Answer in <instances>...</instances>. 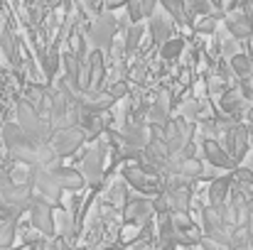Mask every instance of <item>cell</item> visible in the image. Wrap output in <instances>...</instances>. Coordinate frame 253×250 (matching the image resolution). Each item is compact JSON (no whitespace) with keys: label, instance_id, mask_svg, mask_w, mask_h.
Here are the masks:
<instances>
[{"label":"cell","instance_id":"25","mask_svg":"<svg viewBox=\"0 0 253 250\" xmlns=\"http://www.w3.org/2000/svg\"><path fill=\"white\" fill-rule=\"evenodd\" d=\"M15 233H17V221L15 218H5L0 221V250H7L15 241Z\"/></svg>","mask_w":253,"mask_h":250},{"label":"cell","instance_id":"27","mask_svg":"<svg viewBox=\"0 0 253 250\" xmlns=\"http://www.w3.org/2000/svg\"><path fill=\"white\" fill-rule=\"evenodd\" d=\"M0 44H2V52L7 54V59L10 62H17V42H15V37L7 30L0 32Z\"/></svg>","mask_w":253,"mask_h":250},{"label":"cell","instance_id":"12","mask_svg":"<svg viewBox=\"0 0 253 250\" xmlns=\"http://www.w3.org/2000/svg\"><path fill=\"white\" fill-rule=\"evenodd\" d=\"M202 160L216 169H236V162L226 155V150L219 145V140H202Z\"/></svg>","mask_w":253,"mask_h":250},{"label":"cell","instance_id":"14","mask_svg":"<svg viewBox=\"0 0 253 250\" xmlns=\"http://www.w3.org/2000/svg\"><path fill=\"white\" fill-rule=\"evenodd\" d=\"M116 135H118V143H121V145H126V147H130V150H135V152H143V150L148 147V143H150L148 130H145L143 125H138V123H128V125H126L123 130H118Z\"/></svg>","mask_w":253,"mask_h":250},{"label":"cell","instance_id":"21","mask_svg":"<svg viewBox=\"0 0 253 250\" xmlns=\"http://www.w3.org/2000/svg\"><path fill=\"white\" fill-rule=\"evenodd\" d=\"M214 10H219V7H214L211 0H184V12H187V17H189V25H192L197 17L211 15Z\"/></svg>","mask_w":253,"mask_h":250},{"label":"cell","instance_id":"22","mask_svg":"<svg viewBox=\"0 0 253 250\" xmlns=\"http://www.w3.org/2000/svg\"><path fill=\"white\" fill-rule=\"evenodd\" d=\"M229 64H231V69H234V76L239 79V81H249L251 79V71H253V59L249 54H236L234 59H229Z\"/></svg>","mask_w":253,"mask_h":250},{"label":"cell","instance_id":"17","mask_svg":"<svg viewBox=\"0 0 253 250\" xmlns=\"http://www.w3.org/2000/svg\"><path fill=\"white\" fill-rule=\"evenodd\" d=\"M169 201V211L172 214H187L192 209V186H177V189H169L165 191Z\"/></svg>","mask_w":253,"mask_h":250},{"label":"cell","instance_id":"11","mask_svg":"<svg viewBox=\"0 0 253 250\" xmlns=\"http://www.w3.org/2000/svg\"><path fill=\"white\" fill-rule=\"evenodd\" d=\"M224 30L234 39H239V42H246V39L253 37V25H251V20L244 15L241 7H236V10H231V12L224 15Z\"/></svg>","mask_w":253,"mask_h":250},{"label":"cell","instance_id":"29","mask_svg":"<svg viewBox=\"0 0 253 250\" xmlns=\"http://www.w3.org/2000/svg\"><path fill=\"white\" fill-rule=\"evenodd\" d=\"M140 7H143V17L148 20L158 10V0H140Z\"/></svg>","mask_w":253,"mask_h":250},{"label":"cell","instance_id":"20","mask_svg":"<svg viewBox=\"0 0 253 250\" xmlns=\"http://www.w3.org/2000/svg\"><path fill=\"white\" fill-rule=\"evenodd\" d=\"M158 7H163L169 17L177 22V27H187L189 17L184 12V0H158Z\"/></svg>","mask_w":253,"mask_h":250},{"label":"cell","instance_id":"19","mask_svg":"<svg viewBox=\"0 0 253 250\" xmlns=\"http://www.w3.org/2000/svg\"><path fill=\"white\" fill-rule=\"evenodd\" d=\"M229 191H231V174H221L216 177L211 184H209V204H224L229 199Z\"/></svg>","mask_w":253,"mask_h":250},{"label":"cell","instance_id":"32","mask_svg":"<svg viewBox=\"0 0 253 250\" xmlns=\"http://www.w3.org/2000/svg\"><path fill=\"white\" fill-rule=\"evenodd\" d=\"M106 2H108V7H113V10H116V7H123V5H128V0H106Z\"/></svg>","mask_w":253,"mask_h":250},{"label":"cell","instance_id":"5","mask_svg":"<svg viewBox=\"0 0 253 250\" xmlns=\"http://www.w3.org/2000/svg\"><path fill=\"white\" fill-rule=\"evenodd\" d=\"M153 216H155V211H153V199L128 191V201H126V206H123V221H126V226L143 228L145 223H153Z\"/></svg>","mask_w":253,"mask_h":250},{"label":"cell","instance_id":"16","mask_svg":"<svg viewBox=\"0 0 253 250\" xmlns=\"http://www.w3.org/2000/svg\"><path fill=\"white\" fill-rule=\"evenodd\" d=\"M169 113H172V110H169V96L168 93H160V96L148 106V120H150L155 128H160V130L172 120Z\"/></svg>","mask_w":253,"mask_h":250},{"label":"cell","instance_id":"31","mask_svg":"<svg viewBox=\"0 0 253 250\" xmlns=\"http://www.w3.org/2000/svg\"><path fill=\"white\" fill-rule=\"evenodd\" d=\"M239 167H244V169H249V172H251V174H253V147H251V150H249V152H246V157L241 160V165H239Z\"/></svg>","mask_w":253,"mask_h":250},{"label":"cell","instance_id":"24","mask_svg":"<svg viewBox=\"0 0 253 250\" xmlns=\"http://www.w3.org/2000/svg\"><path fill=\"white\" fill-rule=\"evenodd\" d=\"M106 201H108L111 206H116V209H123L126 201H128V189H126V184H123V181H113V184L108 186V191H106Z\"/></svg>","mask_w":253,"mask_h":250},{"label":"cell","instance_id":"3","mask_svg":"<svg viewBox=\"0 0 253 250\" xmlns=\"http://www.w3.org/2000/svg\"><path fill=\"white\" fill-rule=\"evenodd\" d=\"M199 231H202V238H204V241H211V243L224 246V248L231 246V233H234V228L226 226V223L219 218V214H216L209 204H204V206L199 209Z\"/></svg>","mask_w":253,"mask_h":250},{"label":"cell","instance_id":"6","mask_svg":"<svg viewBox=\"0 0 253 250\" xmlns=\"http://www.w3.org/2000/svg\"><path fill=\"white\" fill-rule=\"evenodd\" d=\"M30 223L32 228L42 236V238H57V228H54V206L47 204L44 199L32 194L30 201Z\"/></svg>","mask_w":253,"mask_h":250},{"label":"cell","instance_id":"7","mask_svg":"<svg viewBox=\"0 0 253 250\" xmlns=\"http://www.w3.org/2000/svg\"><path fill=\"white\" fill-rule=\"evenodd\" d=\"M86 140V133L79 125H64V128H57L52 133V140H49V147L64 160L69 155H74Z\"/></svg>","mask_w":253,"mask_h":250},{"label":"cell","instance_id":"1","mask_svg":"<svg viewBox=\"0 0 253 250\" xmlns=\"http://www.w3.org/2000/svg\"><path fill=\"white\" fill-rule=\"evenodd\" d=\"M17 125L20 130L35 143V145H47L52 140V128L49 123L35 110V106L30 101H20L17 103Z\"/></svg>","mask_w":253,"mask_h":250},{"label":"cell","instance_id":"18","mask_svg":"<svg viewBox=\"0 0 253 250\" xmlns=\"http://www.w3.org/2000/svg\"><path fill=\"white\" fill-rule=\"evenodd\" d=\"M145 35H148V25H145V20H143V22H135V25H128V30H126V39H123L126 52H128V54L138 52L140 44H143V37H145Z\"/></svg>","mask_w":253,"mask_h":250},{"label":"cell","instance_id":"2","mask_svg":"<svg viewBox=\"0 0 253 250\" xmlns=\"http://www.w3.org/2000/svg\"><path fill=\"white\" fill-rule=\"evenodd\" d=\"M116 32H118V20L113 12H98L91 22V27L84 32L86 42L91 44V49H98V52H108L113 39H116Z\"/></svg>","mask_w":253,"mask_h":250},{"label":"cell","instance_id":"33","mask_svg":"<svg viewBox=\"0 0 253 250\" xmlns=\"http://www.w3.org/2000/svg\"><path fill=\"white\" fill-rule=\"evenodd\" d=\"M113 250H126V248H113Z\"/></svg>","mask_w":253,"mask_h":250},{"label":"cell","instance_id":"10","mask_svg":"<svg viewBox=\"0 0 253 250\" xmlns=\"http://www.w3.org/2000/svg\"><path fill=\"white\" fill-rule=\"evenodd\" d=\"M148 32H150V39L155 42V44H165L168 39H172V37H177L174 32H177V22L169 17L168 12L163 10V7H158L150 17H148Z\"/></svg>","mask_w":253,"mask_h":250},{"label":"cell","instance_id":"9","mask_svg":"<svg viewBox=\"0 0 253 250\" xmlns=\"http://www.w3.org/2000/svg\"><path fill=\"white\" fill-rule=\"evenodd\" d=\"M121 174H123V181H126V184H130L135 191H140V196L155 199V196L163 191V186H160L158 177L145 174L138 165H126L123 169H121Z\"/></svg>","mask_w":253,"mask_h":250},{"label":"cell","instance_id":"23","mask_svg":"<svg viewBox=\"0 0 253 250\" xmlns=\"http://www.w3.org/2000/svg\"><path fill=\"white\" fill-rule=\"evenodd\" d=\"M184 49H187L184 39H182V37H172V39H168V42L160 47V57H163L165 62H177Z\"/></svg>","mask_w":253,"mask_h":250},{"label":"cell","instance_id":"26","mask_svg":"<svg viewBox=\"0 0 253 250\" xmlns=\"http://www.w3.org/2000/svg\"><path fill=\"white\" fill-rule=\"evenodd\" d=\"M59 49H57V44L54 47H49L47 52H44V57H42V64H44V74H47V79H54L57 76V71H59Z\"/></svg>","mask_w":253,"mask_h":250},{"label":"cell","instance_id":"4","mask_svg":"<svg viewBox=\"0 0 253 250\" xmlns=\"http://www.w3.org/2000/svg\"><path fill=\"white\" fill-rule=\"evenodd\" d=\"M219 145L226 150V155L236 162V167L241 165V160L246 157V152L251 150V140H249V128L241 123H234L229 130L219 133Z\"/></svg>","mask_w":253,"mask_h":250},{"label":"cell","instance_id":"30","mask_svg":"<svg viewBox=\"0 0 253 250\" xmlns=\"http://www.w3.org/2000/svg\"><path fill=\"white\" fill-rule=\"evenodd\" d=\"M15 181H12V177H10V172H5L2 167H0V191H5V189H10Z\"/></svg>","mask_w":253,"mask_h":250},{"label":"cell","instance_id":"28","mask_svg":"<svg viewBox=\"0 0 253 250\" xmlns=\"http://www.w3.org/2000/svg\"><path fill=\"white\" fill-rule=\"evenodd\" d=\"M126 93H128V83L126 81H116V83H111V88H108V96L113 98V103L121 101Z\"/></svg>","mask_w":253,"mask_h":250},{"label":"cell","instance_id":"13","mask_svg":"<svg viewBox=\"0 0 253 250\" xmlns=\"http://www.w3.org/2000/svg\"><path fill=\"white\" fill-rule=\"evenodd\" d=\"M219 106H221V115H229L231 120H236L239 123V118L241 115H246V110L251 108V103L241 96V91L239 88H229L221 98H219Z\"/></svg>","mask_w":253,"mask_h":250},{"label":"cell","instance_id":"15","mask_svg":"<svg viewBox=\"0 0 253 250\" xmlns=\"http://www.w3.org/2000/svg\"><path fill=\"white\" fill-rule=\"evenodd\" d=\"M52 177H54L57 186H59L62 191H69V194L82 191V189L86 186L82 172H79V169H74V167H62L59 165L57 169H52Z\"/></svg>","mask_w":253,"mask_h":250},{"label":"cell","instance_id":"8","mask_svg":"<svg viewBox=\"0 0 253 250\" xmlns=\"http://www.w3.org/2000/svg\"><path fill=\"white\" fill-rule=\"evenodd\" d=\"M103 165H106V145L101 140L93 143V147H88L82 162V177H84L86 186H98L103 179Z\"/></svg>","mask_w":253,"mask_h":250}]
</instances>
